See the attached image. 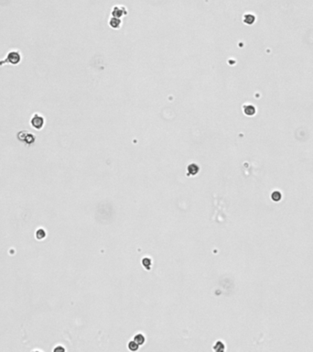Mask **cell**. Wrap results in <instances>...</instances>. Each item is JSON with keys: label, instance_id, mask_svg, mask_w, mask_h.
Returning <instances> with one entry per match:
<instances>
[{"label": "cell", "instance_id": "1", "mask_svg": "<svg viewBox=\"0 0 313 352\" xmlns=\"http://www.w3.org/2000/svg\"><path fill=\"white\" fill-rule=\"evenodd\" d=\"M126 14H127V10L124 7H117V6H115L112 10V16L115 17L120 18L121 17L125 16Z\"/></svg>", "mask_w": 313, "mask_h": 352}, {"label": "cell", "instance_id": "2", "mask_svg": "<svg viewBox=\"0 0 313 352\" xmlns=\"http://www.w3.org/2000/svg\"><path fill=\"white\" fill-rule=\"evenodd\" d=\"M200 172V167L196 163H191L187 167V175L188 176H194Z\"/></svg>", "mask_w": 313, "mask_h": 352}, {"label": "cell", "instance_id": "3", "mask_svg": "<svg viewBox=\"0 0 313 352\" xmlns=\"http://www.w3.org/2000/svg\"><path fill=\"white\" fill-rule=\"evenodd\" d=\"M19 60H20V55L18 54L17 52H10L8 54V59H7L8 61H10L11 64H17V62L19 61Z\"/></svg>", "mask_w": 313, "mask_h": 352}, {"label": "cell", "instance_id": "4", "mask_svg": "<svg viewBox=\"0 0 313 352\" xmlns=\"http://www.w3.org/2000/svg\"><path fill=\"white\" fill-rule=\"evenodd\" d=\"M31 123H32V125H33L34 128H36V129H40L42 126H43L44 120H43V118H42L41 117L35 116V117H33V119H32V121H31Z\"/></svg>", "mask_w": 313, "mask_h": 352}, {"label": "cell", "instance_id": "5", "mask_svg": "<svg viewBox=\"0 0 313 352\" xmlns=\"http://www.w3.org/2000/svg\"><path fill=\"white\" fill-rule=\"evenodd\" d=\"M109 25L113 29H118L121 26V20L119 17H113L109 20Z\"/></svg>", "mask_w": 313, "mask_h": 352}, {"label": "cell", "instance_id": "6", "mask_svg": "<svg viewBox=\"0 0 313 352\" xmlns=\"http://www.w3.org/2000/svg\"><path fill=\"white\" fill-rule=\"evenodd\" d=\"M243 113L246 116H253L255 114V108L252 105H246L243 106Z\"/></svg>", "mask_w": 313, "mask_h": 352}, {"label": "cell", "instance_id": "7", "mask_svg": "<svg viewBox=\"0 0 313 352\" xmlns=\"http://www.w3.org/2000/svg\"><path fill=\"white\" fill-rule=\"evenodd\" d=\"M243 20L246 24L252 25L255 20V16L253 14H246L245 16H243Z\"/></svg>", "mask_w": 313, "mask_h": 352}, {"label": "cell", "instance_id": "8", "mask_svg": "<svg viewBox=\"0 0 313 352\" xmlns=\"http://www.w3.org/2000/svg\"><path fill=\"white\" fill-rule=\"evenodd\" d=\"M134 341L136 342L139 346H141L145 343V337H144L142 334H137L134 337Z\"/></svg>", "mask_w": 313, "mask_h": 352}, {"label": "cell", "instance_id": "9", "mask_svg": "<svg viewBox=\"0 0 313 352\" xmlns=\"http://www.w3.org/2000/svg\"><path fill=\"white\" fill-rule=\"evenodd\" d=\"M214 349L218 351V352H221L224 350V344L222 341H217L214 346Z\"/></svg>", "mask_w": 313, "mask_h": 352}, {"label": "cell", "instance_id": "10", "mask_svg": "<svg viewBox=\"0 0 313 352\" xmlns=\"http://www.w3.org/2000/svg\"><path fill=\"white\" fill-rule=\"evenodd\" d=\"M127 347H128L129 350H131V351H136L137 349H138V348H139V345L137 344L136 342H135L134 340H132V341H130V342L128 343Z\"/></svg>", "mask_w": 313, "mask_h": 352}, {"label": "cell", "instance_id": "11", "mask_svg": "<svg viewBox=\"0 0 313 352\" xmlns=\"http://www.w3.org/2000/svg\"><path fill=\"white\" fill-rule=\"evenodd\" d=\"M142 264H143V266L148 271V270H150V268H151V260L148 259V258H145V259H143V261H142Z\"/></svg>", "mask_w": 313, "mask_h": 352}]
</instances>
